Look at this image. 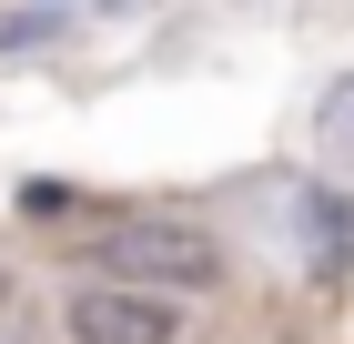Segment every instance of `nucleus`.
Listing matches in <instances>:
<instances>
[{
  "mask_svg": "<svg viewBox=\"0 0 354 344\" xmlns=\"http://www.w3.org/2000/svg\"><path fill=\"white\" fill-rule=\"evenodd\" d=\"M91 264L122 273V284H152V293H203V284H223V243L183 212H122L91 243Z\"/></svg>",
  "mask_w": 354,
  "mask_h": 344,
  "instance_id": "1",
  "label": "nucleus"
},
{
  "mask_svg": "<svg viewBox=\"0 0 354 344\" xmlns=\"http://www.w3.org/2000/svg\"><path fill=\"white\" fill-rule=\"evenodd\" d=\"M61 334H71V344H183V293H152V284L102 273V284L71 293Z\"/></svg>",
  "mask_w": 354,
  "mask_h": 344,
  "instance_id": "2",
  "label": "nucleus"
},
{
  "mask_svg": "<svg viewBox=\"0 0 354 344\" xmlns=\"http://www.w3.org/2000/svg\"><path fill=\"white\" fill-rule=\"evenodd\" d=\"M314 142H324V162H344V172H354V71L324 91V111H314Z\"/></svg>",
  "mask_w": 354,
  "mask_h": 344,
  "instance_id": "3",
  "label": "nucleus"
}]
</instances>
